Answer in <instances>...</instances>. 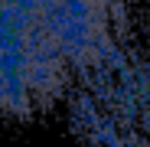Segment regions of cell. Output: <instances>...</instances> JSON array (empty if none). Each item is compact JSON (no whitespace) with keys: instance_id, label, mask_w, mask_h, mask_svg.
I'll list each match as a JSON object with an SVG mask.
<instances>
[{"instance_id":"cell-2","label":"cell","mask_w":150,"mask_h":147,"mask_svg":"<svg viewBox=\"0 0 150 147\" xmlns=\"http://www.w3.org/2000/svg\"><path fill=\"white\" fill-rule=\"evenodd\" d=\"M82 147H150V39L127 43L72 98Z\"/></svg>"},{"instance_id":"cell-1","label":"cell","mask_w":150,"mask_h":147,"mask_svg":"<svg viewBox=\"0 0 150 147\" xmlns=\"http://www.w3.org/2000/svg\"><path fill=\"white\" fill-rule=\"evenodd\" d=\"M134 0H0V128L72 105L131 43Z\"/></svg>"}]
</instances>
